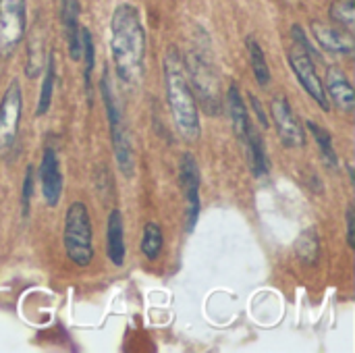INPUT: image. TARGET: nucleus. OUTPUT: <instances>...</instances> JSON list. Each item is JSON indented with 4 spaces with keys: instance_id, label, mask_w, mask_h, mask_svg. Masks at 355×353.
<instances>
[{
    "instance_id": "0eeeda50",
    "label": "nucleus",
    "mask_w": 355,
    "mask_h": 353,
    "mask_svg": "<svg viewBox=\"0 0 355 353\" xmlns=\"http://www.w3.org/2000/svg\"><path fill=\"white\" fill-rule=\"evenodd\" d=\"M287 58H289V64H291V69H293V73H295L300 85L306 89V94H308L324 112H329V110H331V102H329L324 83H322V79H320V75H318V71H316L314 58H312L306 50H302L300 46H295V44H293V48L289 50Z\"/></svg>"
},
{
    "instance_id": "bb28decb",
    "label": "nucleus",
    "mask_w": 355,
    "mask_h": 353,
    "mask_svg": "<svg viewBox=\"0 0 355 353\" xmlns=\"http://www.w3.org/2000/svg\"><path fill=\"white\" fill-rule=\"evenodd\" d=\"M291 40H293L295 46H300L302 50H306L314 60L318 58V50L310 44V40H308L306 31L302 29V25H293V27H291Z\"/></svg>"
},
{
    "instance_id": "20e7f679",
    "label": "nucleus",
    "mask_w": 355,
    "mask_h": 353,
    "mask_svg": "<svg viewBox=\"0 0 355 353\" xmlns=\"http://www.w3.org/2000/svg\"><path fill=\"white\" fill-rule=\"evenodd\" d=\"M185 71L189 85L193 89L196 100L204 106L208 114H218L223 110V92H220V79L212 64V60L206 56L202 48H193L187 54Z\"/></svg>"
},
{
    "instance_id": "cd10ccee",
    "label": "nucleus",
    "mask_w": 355,
    "mask_h": 353,
    "mask_svg": "<svg viewBox=\"0 0 355 353\" xmlns=\"http://www.w3.org/2000/svg\"><path fill=\"white\" fill-rule=\"evenodd\" d=\"M250 104H252V108L256 110V117H258V121H260L262 129H266V127H268V119H266V114H264V110H262L260 100H258L256 96H250Z\"/></svg>"
},
{
    "instance_id": "1a4fd4ad",
    "label": "nucleus",
    "mask_w": 355,
    "mask_h": 353,
    "mask_svg": "<svg viewBox=\"0 0 355 353\" xmlns=\"http://www.w3.org/2000/svg\"><path fill=\"white\" fill-rule=\"evenodd\" d=\"M179 183L183 191V202H185V229L191 233L196 229V223L200 218L202 202H200V166L196 162V156L185 152L181 158V169H179Z\"/></svg>"
},
{
    "instance_id": "393cba45",
    "label": "nucleus",
    "mask_w": 355,
    "mask_h": 353,
    "mask_svg": "<svg viewBox=\"0 0 355 353\" xmlns=\"http://www.w3.org/2000/svg\"><path fill=\"white\" fill-rule=\"evenodd\" d=\"M295 250H297V254H300V258H302V260L312 262V260H310L308 250H312V254H316V256H318V237H316V231H314V229H308V231L297 239Z\"/></svg>"
},
{
    "instance_id": "412c9836",
    "label": "nucleus",
    "mask_w": 355,
    "mask_h": 353,
    "mask_svg": "<svg viewBox=\"0 0 355 353\" xmlns=\"http://www.w3.org/2000/svg\"><path fill=\"white\" fill-rule=\"evenodd\" d=\"M164 235L158 223H146L144 235H141V252L148 260H156L162 252Z\"/></svg>"
},
{
    "instance_id": "6ab92c4d",
    "label": "nucleus",
    "mask_w": 355,
    "mask_h": 353,
    "mask_svg": "<svg viewBox=\"0 0 355 353\" xmlns=\"http://www.w3.org/2000/svg\"><path fill=\"white\" fill-rule=\"evenodd\" d=\"M308 131L312 133V137L316 139L318 144V150H320V156L324 160V164L331 169V171H337L339 169V156L335 152V146H333V137L327 129H322L320 125H316L314 121H308L306 123Z\"/></svg>"
},
{
    "instance_id": "f257e3e1",
    "label": "nucleus",
    "mask_w": 355,
    "mask_h": 353,
    "mask_svg": "<svg viewBox=\"0 0 355 353\" xmlns=\"http://www.w3.org/2000/svg\"><path fill=\"white\" fill-rule=\"evenodd\" d=\"M110 54L116 77L135 85L144 75L146 60V29L139 10L133 4H119L110 19Z\"/></svg>"
},
{
    "instance_id": "a211bd4d",
    "label": "nucleus",
    "mask_w": 355,
    "mask_h": 353,
    "mask_svg": "<svg viewBox=\"0 0 355 353\" xmlns=\"http://www.w3.org/2000/svg\"><path fill=\"white\" fill-rule=\"evenodd\" d=\"M54 83H56V54L48 52L46 56V73H44V81L40 87V98L35 104V117H44L50 106H52V96H54Z\"/></svg>"
},
{
    "instance_id": "39448f33",
    "label": "nucleus",
    "mask_w": 355,
    "mask_h": 353,
    "mask_svg": "<svg viewBox=\"0 0 355 353\" xmlns=\"http://www.w3.org/2000/svg\"><path fill=\"white\" fill-rule=\"evenodd\" d=\"M100 94L106 106V117H108V125H110V137H112V148H114V156H116V164L123 171L125 177L133 175V150H131V141H129V133L125 129L123 123V114L119 110V104L114 100V92H112V83H110V73L108 67H104L102 79H100Z\"/></svg>"
},
{
    "instance_id": "f3484780",
    "label": "nucleus",
    "mask_w": 355,
    "mask_h": 353,
    "mask_svg": "<svg viewBox=\"0 0 355 353\" xmlns=\"http://www.w3.org/2000/svg\"><path fill=\"white\" fill-rule=\"evenodd\" d=\"M243 148L248 152V160H250L254 177H258V179L266 177L270 173V162H268V154H266L262 135L254 125L250 127V133H248V139H245Z\"/></svg>"
},
{
    "instance_id": "aec40b11",
    "label": "nucleus",
    "mask_w": 355,
    "mask_h": 353,
    "mask_svg": "<svg viewBox=\"0 0 355 353\" xmlns=\"http://www.w3.org/2000/svg\"><path fill=\"white\" fill-rule=\"evenodd\" d=\"M245 44H248V54H250V64H252L254 77H256V81H258L262 87H266V85L270 83V69H268L264 50H262V46L258 44V40L252 37V35L245 40Z\"/></svg>"
},
{
    "instance_id": "4be33fe9",
    "label": "nucleus",
    "mask_w": 355,
    "mask_h": 353,
    "mask_svg": "<svg viewBox=\"0 0 355 353\" xmlns=\"http://www.w3.org/2000/svg\"><path fill=\"white\" fill-rule=\"evenodd\" d=\"M331 19L335 25L352 31L355 25V2L354 0H335L331 4Z\"/></svg>"
},
{
    "instance_id": "c85d7f7f",
    "label": "nucleus",
    "mask_w": 355,
    "mask_h": 353,
    "mask_svg": "<svg viewBox=\"0 0 355 353\" xmlns=\"http://www.w3.org/2000/svg\"><path fill=\"white\" fill-rule=\"evenodd\" d=\"M355 223H354V206H349L347 208V243H349V248H354L355 246Z\"/></svg>"
},
{
    "instance_id": "f8f14e48",
    "label": "nucleus",
    "mask_w": 355,
    "mask_h": 353,
    "mask_svg": "<svg viewBox=\"0 0 355 353\" xmlns=\"http://www.w3.org/2000/svg\"><path fill=\"white\" fill-rule=\"evenodd\" d=\"M312 33L318 42V46L331 54L347 56L354 52V37L352 31L339 27V25H329L320 21H312Z\"/></svg>"
},
{
    "instance_id": "dca6fc26",
    "label": "nucleus",
    "mask_w": 355,
    "mask_h": 353,
    "mask_svg": "<svg viewBox=\"0 0 355 353\" xmlns=\"http://www.w3.org/2000/svg\"><path fill=\"white\" fill-rule=\"evenodd\" d=\"M227 108H229V117H231V123H233L235 137L243 146L245 139H248L252 121H250V112H248V106H245V102L241 98V92L237 87V83H231L229 85V92H227Z\"/></svg>"
},
{
    "instance_id": "b1692460",
    "label": "nucleus",
    "mask_w": 355,
    "mask_h": 353,
    "mask_svg": "<svg viewBox=\"0 0 355 353\" xmlns=\"http://www.w3.org/2000/svg\"><path fill=\"white\" fill-rule=\"evenodd\" d=\"M44 50H42V42L31 40L27 44V64H25V75L27 77H37L44 69Z\"/></svg>"
},
{
    "instance_id": "4468645a",
    "label": "nucleus",
    "mask_w": 355,
    "mask_h": 353,
    "mask_svg": "<svg viewBox=\"0 0 355 353\" xmlns=\"http://www.w3.org/2000/svg\"><path fill=\"white\" fill-rule=\"evenodd\" d=\"M79 0H60V19L64 25V35H67V48L69 56L73 60H81L83 56V46H81V23H79Z\"/></svg>"
},
{
    "instance_id": "2eb2a0df",
    "label": "nucleus",
    "mask_w": 355,
    "mask_h": 353,
    "mask_svg": "<svg viewBox=\"0 0 355 353\" xmlns=\"http://www.w3.org/2000/svg\"><path fill=\"white\" fill-rule=\"evenodd\" d=\"M106 254L108 260L114 266L125 264L127 248H125V225H123V214L121 210H110L108 221H106Z\"/></svg>"
},
{
    "instance_id": "9b49d317",
    "label": "nucleus",
    "mask_w": 355,
    "mask_h": 353,
    "mask_svg": "<svg viewBox=\"0 0 355 353\" xmlns=\"http://www.w3.org/2000/svg\"><path fill=\"white\" fill-rule=\"evenodd\" d=\"M40 183H42V196L46 206L56 208L62 193V173L60 162L56 156V150L46 148L40 160Z\"/></svg>"
},
{
    "instance_id": "ddd939ff",
    "label": "nucleus",
    "mask_w": 355,
    "mask_h": 353,
    "mask_svg": "<svg viewBox=\"0 0 355 353\" xmlns=\"http://www.w3.org/2000/svg\"><path fill=\"white\" fill-rule=\"evenodd\" d=\"M324 89H327L329 102H333L339 110L352 112L355 108V92L343 69H339V67H329L327 69Z\"/></svg>"
},
{
    "instance_id": "9d476101",
    "label": "nucleus",
    "mask_w": 355,
    "mask_h": 353,
    "mask_svg": "<svg viewBox=\"0 0 355 353\" xmlns=\"http://www.w3.org/2000/svg\"><path fill=\"white\" fill-rule=\"evenodd\" d=\"M270 117H272L275 129L285 148H304L306 129L302 127L300 119L295 117V112L285 96H277L270 102Z\"/></svg>"
},
{
    "instance_id": "423d86ee",
    "label": "nucleus",
    "mask_w": 355,
    "mask_h": 353,
    "mask_svg": "<svg viewBox=\"0 0 355 353\" xmlns=\"http://www.w3.org/2000/svg\"><path fill=\"white\" fill-rule=\"evenodd\" d=\"M23 112V94L19 81H10L0 98V160L8 158L19 135Z\"/></svg>"
},
{
    "instance_id": "a878e982",
    "label": "nucleus",
    "mask_w": 355,
    "mask_h": 353,
    "mask_svg": "<svg viewBox=\"0 0 355 353\" xmlns=\"http://www.w3.org/2000/svg\"><path fill=\"white\" fill-rule=\"evenodd\" d=\"M31 196H33V164H27L25 177H23V187H21V212H23V216L29 214Z\"/></svg>"
},
{
    "instance_id": "7ed1b4c3",
    "label": "nucleus",
    "mask_w": 355,
    "mask_h": 353,
    "mask_svg": "<svg viewBox=\"0 0 355 353\" xmlns=\"http://www.w3.org/2000/svg\"><path fill=\"white\" fill-rule=\"evenodd\" d=\"M62 246L67 258L85 268L94 260V235H92V218L87 206L83 202H73L64 214V231H62Z\"/></svg>"
},
{
    "instance_id": "f03ea898",
    "label": "nucleus",
    "mask_w": 355,
    "mask_h": 353,
    "mask_svg": "<svg viewBox=\"0 0 355 353\" xmlns=\"http://www.w3.org/2000/svg\"><path fill=\"white\" fill-rule=\"evenodd\" d=\"M164 89H166V102L173 114V121L177 125V131L181 137L189 144H196L202 135L200 127V112H198V100L193 96V89L187 79L185 62L175 46L166 50L164 62Z\"/></svg>"
},
{
    "instance_id": "5701e85b",
    "label": "nucleus",
    "mask_w": 355,
    "mask_h": 353,
    "mask_svg": "<svg viewBox=\"0 0 355 353\" xmlns=\"http://www.w3.org/2000/svg\"><path fill=\"white\" fill-rule=\"evenodd\" d=\"M81 46H83V56L85 58V69H83V79H85V89H87V96L92 100V73H94V37H92V31L87 27L81 25Z\"/></svg>"
},
{
    "instance_id": "6e6552de",
    "label": "nucleus",
    "mask_w": 355,
    "mask_h": 353,
    "mask_svg": "<svg viewBox=\"0 0 355 353\" xmlns=\"http://www.w3.org/2000/svg\"><path fill=\"white\" fill-rule=\"evenodd\" d=\"M27 29V0H0V54L8 56Z\"/></svg>"
}]
</instances>
